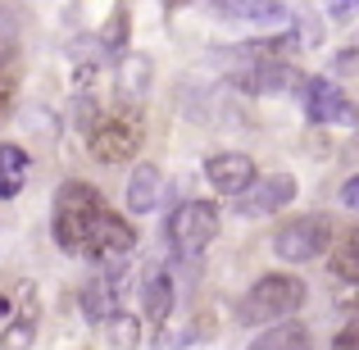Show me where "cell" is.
Here are the masks:
<instances>
[{
	"label": "cell",
	"instance_id": "1",
	"mask_svg": "<svg viewBox=\"0 0 359 350\" xmlns=\"http://www.w3.org/2000/svg\"><path fill=\"white\" fill-rule=\"evenodd\" d=\"M55 245L78 255V260L100 264V269H114L132 255L137 232L100 201L96 187L64 182L55 191Z\"/></svg>",
	"mask_w": 359,
	"mask_h": 350
},
{
	"label": "cell",
	"instance_id": "2",
	"mask_svg": "<svg viewBox=\"0 0 359 350\" xmlns=\"http://www.w3.org/2000/svg\"><path fill=\"white\" fill-rule=\"evenodd\" d=\"M87 150L100 164H123L141 150V114L132 105H114V109H91L82 123Z\"/></svg>",
	"mask_w": 359,
	"mask_h": 350
},
{
	"label": "cell",
	"instance_id": "3",
	"mask_svg": "<svg viewBox=\"0 0 359 350\" xmlns=\"http://www.w3.org/2000/svg\"><path fill=\"white\" fill-rule=\"evenodd\" d=\"M305 305V282L291 278V273H269V278H259L250 291H245L237 318L241 323H282V318H291L296 309Z\"/></svg>",
	"mask_w": 359,
	"mask_h": 350
},
{
	"label": "cell",
	"instance_id": "4",
	"mask_svg": "<svg viewBox=\"0 0 359 350\" xmlns=\"http://www.w3.org/2000/svg\"><path fill=\"white\" fill-rule=\"evenodd\" d=\"M168 232V250L182 255V260H196L205 245L219 236V210L210 201H182L164 223Z\"/></svg>",
	"mask_w": 359,
	"mask_h": 350
},
{
	"label": "cell",
	"instance_id": "5",
	"mask_svg": "<svg viewBox=\"0 0 359 350\" xmlns=\"http://www.w3.org/2000/svg\"><path fill=\"white\" fill-rule=\"evenodd\" d=\"M332 241V223L323 214H305V219H291L273 232V250L282 255L287 264H305V260H318Z\"/></svg>",
	"mask_w": 359,
	"mask_h": 350
},
{
	"label": "cell",
	"instance_id": "6",
	"mask_svg": "<svg viewBox=\"0 0 359 350\" xmlns=\"http://www.w3.org/2000/svg\"><path fill=\"white\" fill-rule=\"evenodd\" d=\"M291 201H296V177L269 173V177H255L241 196H232V210H237L241 219H269V214H278L282 205H291Z\"/></svg>",
	"mask_w": 359,
	"mask_h": 350
},
{
	"label": "cell",
	"instance_id": "7",
	"mask_svg": "<svg viewBox=\"0 0 359 350\" xmlns=\"http://www.w3.org/2000/svg\"><path fill=\"white\" fill-rule=\"evenodd\" d=\"M237 87L250 91V96H278V91L305 87V78L282 60H245L237 69Z\"/></svg>",
	"mask_w": 359,
	"mask_h": 350
},
{
	"label": "cell",
	"instance_id": "8",
	"mask_svg": "<svg viewBox=\"0 0 359 350\" xmlns=\"http://www.w3.org/2000/svg\"><path fill=\"white\" fill-rule=\"evenodd\" d=\"M210 9L228 23H255V27H291V9L278 0H210Z\"/></svg>",
	"mask_w": 359,
	"mask_h": 350
},
{
	"label": "cell",
	"instance_id": "9",
	"mask_svg": "<svg viewBox=\"0 0 359 350\" xmlns=\"http://www.w3.org/2000/svg\"><path fill=\"white\" fill-rule=\"evenodd\" d=\"M205 177H210L214 191L241 196L259 173H255V159L250 155H241V150H223V155H210V159H205Z\"/></svg>",
	"mask_w": 359,
	"mask_h": 350
},
{
	"label": "cell",
	"instance_id": "10",
	"mask_svg": "<svg viewBox=\"0 0 359 350\" xmlns=\"http://www.w3.org/2000/svg\"><path fill=\"white\" fill-rule=\"evenodd\" d=\"M305 114H309V123H346L355 114V105L346 100V91L337 87V82H327V78H309L305 87Z\"/></svg>",
	"mask_w": 359,
	"mask_h": 350
},
{
	"label": "cell",
	"instance_id": "11",
	"mask_svg": "<svg viewBox=\"0 0 359 350\" xmlns=\"http://www.w3.org/2000/svg\"><path fill=\"white\" fill-rule=\"evenodd\" d=\"M159 191H164V173H159L155 164H137V173L128 177V210L150 214L159 205Z\"/></svg>",
	"mask_w": 359,
	"mask_h": 350
},
{
	"label": "cell",
	"instance_id": "12",
	"mask_svg": "<svg viewBox=\"0 0 359 350\" xmlns=\"http://www.w3.org/2000/svg\"><path fill=\"white\" fill-rule=\"evenodd\" d=\"M141 305H146V318L155 328L168 318V309H173V282H168L164 269H150L146 273V282H141Z\"/></svg>",
	"mask_w": 359,
	"mask_h": 350
},
{
	"label": "cell",
	"instance_id": "13",
	"mask_svg": "<svg viewBox=\"0 0 359 350\" xmlns=\"http://www.w3.org/2000/svg\"><path fill=\"white\" fill-rule=\"evenodd\" d=\"M27 182V150L23 146H0V201L18 196Z\"/></svg>",
	"mask_w": 359,
	"mask_h": 350
},
{
	"label": "cell",
	"instance_id": "14",
	"mask_svg": "<svg viewBox=\"0 0 359 350\" xmlns=\"http://www.w3.org/2000/svg\"><path fill=\"white\" fill-rule=\"evenodd\" d=\"M250 350H314V342H309V328L282 323V328H273V332H264Z\"/></svg>",
	"mask_w": 359,
	"mask_h": 350
},
{
	"label": "cell",
	"instance_id": "15",
	"mask_svg": "<svg viewBox=\"0 0 359 350\" xmlns=\"http://www.w3.org/2000/svg\"><path fill=\"white\" fill-rule=\"evenodd\" d=\"M332 273L341 282H359V228L346 232V241L332 250Z\"/></svg>",
	"mask_w": 359,
	"mask_h": 350
},
{
	"label": "cell",
	"instance_id": "16",
	"mask_svg": "<svg viewBox=\"0 0 359 350\" xmlns=\"http://www.w3.org/2000/svg\"><path fill=\"white\" fill-rule=\"evenodd\" d=\"M118 87L128 91V96H141V91L150 87V60L146 55H128V60L118 64Z\"/></svg>",
	"mask_w": 359,
	"mask_h": 350
},
{
	"label": "cell",
	"instance_id": "17",
	"mask_svg": "<svg viewBox=\"0 0 359 350\" xmlns=\"http://www.w3.org/2000/svg\"><path fill=\"white\" fill-rule=\"evenodd\" d=\"M32 337H36V318H32V309H27V314H18L14 323L0 332V350H27Z\"/></svg>",
	"mask_w": 359,
	"mask_h": 350
},
{
	"label": "cell",
	"instance_id": "18",
	"mask_svg": "<svg viewBox=\"0 0 359 350\" xmlns=\"http://www.w3.org/2000/svg\"><path fill=\"white\" fill-rule=\"evenodd\" d=\"M14 51H18L14 18H9V14H0V64H9V60H14Z\"/></svg>",
	"mask_w": 359,
	"mask_h": 350
},
{
	"label": "cell",
	"instance_id": "19",
	"mask_svg": "<svg viewBox=\"0 0 359 350\" xmlns=\"http://www.w3.org/2000/svg\"><path fill=\"white\" fill-rule=\"evenodd\" d=\"M332 350H359V323L341 328V332H337V342H332Z\"/></svg>",
	"mask_w": 359,
	"mask_h": 350
},
{
	"label": "cell",
	"instance_id": "20",
	"mask_svg": "<svg viewBox=\"0 0 359 350\" xmlns=\"http://www.w3.org/2000/svg\"><path fill=\"white\" fill-rule=\"evenodd\" d=\"M327 14H332V18H355L359 0H327Z\"/></svg>",
	"mask_w": 359,
	"mask_h": 350
},
{
	"label": "cell",
	"instance_id": "21",
	"mask_svg": "<svg viewBox=\"0 0 359 350\" xmlns=\"http://www.w3.org/2000/svg\"><path fill=\"white\" fill-rule=\"evenodd\" d=\"M341 205H351V210H359V173L341 182Z\"/></svg>",
	"mask_w": 359,
	"mask_h": 350
},
{
	"label": "cell",
	"instance_id": "22",
	"mask_svg": "<svg viewBox=\"0 0 359 350\" xmlns=\"http://www.w3.org/2000/svg\"><path fill=\"white\" fill-rule=\"evenodd\" d=\"M9 105H14V82H9L5 73H0V119L9 114Z\"/></svg>",
	"mask_w": 359,
	"mask_h": 350
},
{
	"label": "cell",
	"instance_id": "23",
	"mask_svg": "<svg viewBox=\"0 0 359 350\" xmlns=\"http://www.w3.org/2000/svg\"><path fill=\"white\" fill-rule=\"evenodd\" d=\"M182 5H191V0H164V9H182Z\"/></svg>",
	"mask_w": 359,
	"mask_h": 350
},
{
	"label": "cell",
	"instance_id": "24",
	"mask_svg": "<svg viewBox=\"0 0 359 350\" xmlns=\"http://www.w3.org/2000/svg\"><path fill=\"white\" fill-rule=\"evenodd\" d=\"M5 314H9V300H5V296H0V318H5Z\"/></svg>",
	"mask_w": 359,
	"mask_h": 350
}]
</instances>
